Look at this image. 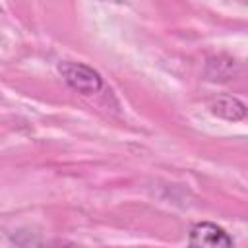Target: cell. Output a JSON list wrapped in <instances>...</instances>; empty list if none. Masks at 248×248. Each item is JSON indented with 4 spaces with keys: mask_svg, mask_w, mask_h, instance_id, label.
I'll return each instance as SVG.
<instances>
[{
    "mask_svg": "<svg viewBox=\"0 0 248 248\" xmlns=\"http://www.w3.org/2000/svg\"><path fill=\"white\" fill-rule=\"evenodd\" d=\"M58 72L64 78V81L74 91H78V93L93 95V93H99L103 89V78H101V74L95 72L93 68H89L87 64L64 60V62L58 64Z\"/></svg>",
    "mask_w": 248,
    "mask_h": 248,
    "instance_id": "1",
    "label": "cell"
},
{
    "mask_svg": "<svg viewBox=\"0 0 248 248\" xmlns=\"http://www.w3.org/2000/svg\"><path fill=\"white\" fill-rule=\"evenodd\" d=\"M188 248H232V238L215 223L202 221L190 229Z\"/></svg>",
    "mask_w": 248,
    "mask_h": 248,
    "instance_id": "2",
    "label": "cell"
},
{
    "mask_svg": "<svg viewBox=\"0 0 248 248\" xmlns=\"http://www.w3.org/2000/svg\"><path fill=\"white\" fill-rule=\"evenodd\" d=\"M211 112L219 118H225V120H231V122H236V120H242L248 112L246 105L240 103L238 99L234 97H229V95H223V97H217L211 101L209 105Z\"/></svg>",
    "mask_w": 248,
    "mask_h": 248,
    "instance_id": "3",
    "label": "cell"
}]
</instances>
